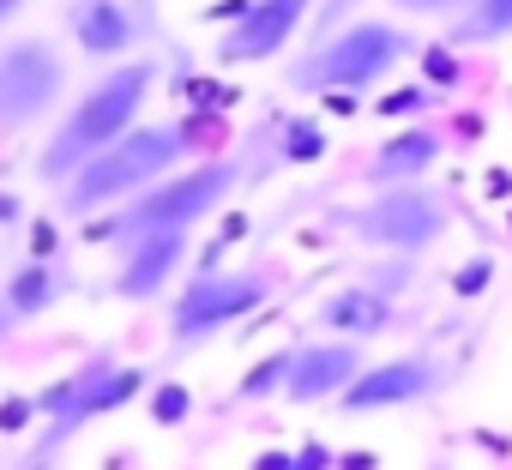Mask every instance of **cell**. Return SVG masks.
Masks as SVG:
<instances>
[{
	"instance_id": "cell-1",
	"label": "cell",
	"mask_w": 512,
	"mask_h": 470,
	"mask_svg": "<svg viewBox=\"0 0 512 470\" xmlns=\"http://www.w3.org/2000/svg\"><path fill=\"white\" fill-rule=\"evenodd\" d=\"M151 85H157V61H127V67L103 73V79L73 103V115L61 121V133L49 139V151H43V163H37L43 181H73L97 151H109L115 139H127V133L139 127V109H145Z\"/></svg>"
},
{
	"instance_id": "cell-2",
	"label": "cell",
	"mask_w": 512,
	"mask_h": 470,
	"mask_svg": "<svg viewBox=\"0 0 512 470\" xmlns=\"http://www.w3.org/2000/svg\"><path fill=\"white\" fill-rule=\"evenodd\" d=\"M193 151V127L187 121H157V127H133L127 139H115L109 151H97L73 181H61V211L85 217L97 205H115L127 193L157 187L163 175H175V163Z\"/></svg>"
},
{
	"instance_id": "cell-3",
	"label": "cell",
	"mask_w": 512,
	"mask_h": 470,
	"mask_svg": "<svg viewBox=\"0 0 512 470\" xmlns=\"http://www.w3.org/2000/svg\"><path fill=\"white\" fill-rule=\"evenodd\" d=\"M404 55H416V37L404 25H392V19H356V25L320 37L290 67V85L296 91H320V97H332V91L356 97V91H374L380 79H392V67Z\"/></svg>"
},
{
	"instance_id": "cell-4",
	"label": "cell",
	"mask_w": 512,
	"mask_h": 470,
	"mask_svg": "<svg viewBox=\"0 0 512 470\" xmlns=\"http://www.w3.org/2000/svg\"><path fill=\"white\" fill-rule=\"evenodd\" d=\"M235 187H241V163L235 157H211V163H193L181 175H163L157 187H145L139 199H127L103 223V242H139V235H151V229H193Z\"/></svg>"
},
{
	"instance_id": "cell-5",
	"label": "cell",
	"mask_w": 512,
	"mask_h": 470,
	"mask_svg": "<svg viewBox=\"0 0 512 470\" xmlns=\"http://www.w3.org/2000/svg\"><path fill=\"white\" fill-rule=\"evenodd\" d=\"M368 248L380 254H398V260H416L428 254L434 242H446V229H452V199L422 187V181H398V187H380L368 205H356L344 217Z\"/></svg>"
},
{
	"instance_id": "cell-6",
	"label": "cell",
	"mask_w": 512,
	"mask_h": 470,
	"mask_svg": "<svg viewBox=\"0 0 512 470\" xmlns=\"http://www.w3.org/2000/svg\"><path fill=\"white\" fill-rule=\"evenodd\" d=\"M266 296H272V278H266V272H199V278L175 296V308H169V338H175V350H193V344L217 338L223 326L247 320Z\"/></svg>"
},
{
	"instance_id": "cell-7",
	"label": "cell",
	"mask_w": 512,
	"mask_h": 470,
	"mask_svg": "<svg viewBox=\"0 0 512 470\" xmlns=\"http://www.w3.org/2000/svg\"><path fill=\"white\" fill-rule=\"evenodd\" d=\"M139 392H145V374H139V368H115L109 356H91L73 380H61L55 392L37 398V410L49 416V428H43V452H55L73 428H85V422H97V416L133 404Z\"/></svg>"
},
{
	"instance_id": "cell-8",
	"label": "cell",
	"mask_w": 512,
	"mask_h": 470,
	"mask_svg": "<svg viewBox=\"0 0 512 470\" xmlns=\"http://www.w3.org/2000/svg\"><path fill=\"white\" fill-rule=\"evenodd\" d=\"M61 91H67V67H61L55 43L31 37V43L0 49V127L37 121L43 109L61 103Z\"/></svg>"
},
{
	"instance_id": "cell-9",
	"label": "cell",
	"mask_w": 512,
	"mask_h": 470,
	"mask_svg": "<svg viewBox=\"0 0 512 470\" xmlns=\"http://www.w3.org/2000/svg\"><path fill=\"white\" fill-rule=\"evenodd\" d=\"M446 386V368L440 356L428 350H410V356H392V362H374L362 368L344 392H338V410L350 416H374V410H404V404H422Z\"/></svg>"
},
{
	"instance_id": "cell-10",
	"label": "cell",
	"mask_w": 512,
	"mask_h": 470,
	"mask_svg": "<svg viewBox=\"0 0 512 470\" xmlns=\"http://www.w3.org/2000/svg\"><path fill=\"white\" fill-rule=\"evenodd\" d=\"M314 0H247V13L217 37V61L223 67H253L290 49V37L308 25Z\"/></svg>"
},
{
	"instance_id": "cell-11",
	"label": "cell",
	"mask_w": 512,
	"mask_h": 470,
	"mask_svg": "<svg viewBox=\"0 0 512 470\" xmlns=\"http://www.w3.org/2000/svg\"><path fill=\"white\" fill-rule=\"evenodd\" d=\"M362 338H326V344H296L290 356V380H284V398L290 404H320V398H338L356 374H362Z\"/></svg>"
},
{
	"instance_id": "cell-12",
	"label": "cell",
	"mask_w": 512,
	"mask_h": 470,
	"mask_svg": "<svg viewBox=\"0 0 512 470\" xmlns=\"http://www.w3.org/2000/svg\"><path fill=\"white\" fill-rule=\"evenodd\" d=\"M181 260H187V229H151V235H139V242H127V260L115 272V296L121 302L163 296V284L175 278Z\"/></svg>"
},
{
	"instance_id": "cell-13",
	"label": "cell",
	"mask_w": 512,
	"mask_h": 470,
	"mask_svg": "<svg viewBox=\"0 0 512 470\" xmlns=\"http://www.w3.org/2000/svg\"><path fill=\"white\" fill-rule=\"evenodd\" d=\"M67 31H73V43L91 61H115V55H127L139 43L145 25L133 19L127 0H73V7H67Z\"/></svg>"
},
{
	"instance_id": "cell-14",
	"label": "cell",
	"mask_w": 512,
	"mask_h": 470,
	"mask_svg": "<svg viewBox=\"0 0 512 470\" xmlns=\"http://www.w3.org/2000/svg\"><path fill=\"white\" fill-rule=\"evenodd\" d=\"M446 151V133L440 127H404L392 133L374 157H368V181L374 187H398V181H422Z\"/></svg>"
},
{
	"instance_id": "cell-15",
	"label": "cell",
	"mask_w": 512,
	"mask_h": 470,
	"mask_svg": "<svg viewBox=\"0 0 512 470\" xmlns=\"http://www.w3.org/2000/svg\"><path fill=\"white\" fill-rule=\"evenodd\" d=\"M320 326L338 332V338H380L392 326V296H380L374 284H356V290H332L320 302Z\"/></svg>"
},
{
	"instance_id": "cell-16",
	"label": "cell",
	"mask_w": 512,
	"mask_h": 470,
	"mask_svg": "<svg viewBox=\"0 0 512 470\" xmlns=\"http://www.w3.org/2000/svg\"><path fill=\"white\" fill-rule=\"evenodd\" d=\"M512 37V0H470L458 19H446V43H506Z\"/></svg>"
},
{
	"instance_id": "cell-17",
	"label": "cell",
	"mask_w": 512,
	"mask_h": 470,
	"mask_svg": "<svg viewBox=\"0 0 512 470\" xmlns=\"http://www.w3.org/2000/svg\"><path fill=\"white\" fill-rule=\"evenodd\" d=\"M61 290H67V278H61V272H49V266L37 260V266H25V272L7 284V302H0V314H13V320L43 314V308H55V302H61Z\"/></svg>"
},
{
	"instance_id": "cell-18",
	"label": "cell",
	"mask_w": 512,
	"mask_h": 470,
	"mask_svg": "<svg viewBox=\"0 0 512 470\" xmlns=\"http://www.w3.org/2000/svg\"><path fill=\"white\" fill-rule=\"evenodd\" d=\"M440 103H446V91H434V85L422 79V85L386 91V97L374 103V115H380V121H416V115H428V109H440Z\"/></svg>"
},
{
	"instance_id": "cell-19",
	"label": "cell",
	"mask_w": 512,
	"mask_h": 470,
	"mask_svg": "<svg viewBox=\"0 0 512 470\" xmlns=\"http://www.w3.org/2000/svg\"><path fill=\"white\" fill-rule=\"evenodd\" d=\"M290 356H296V344L290 350H272L266 362H253L247 374H241V386H235V398H272V392H284V380H290Z\"/></svg>"
},
{
	"instance_id": "cell-20",
	"label": "cell",
	"mask_w": 512,
	"mask_h": 470,
	"mask_svg": "<svg viewBox=\"0 0 512 470\" xmlns=\"http://www.w3.org/2000/svg\"><path fill=\"white\" fill-rule=\"evenodd\" d=\"M278 151H284V163H320V157H326V133H320V121H314V115L284 121Z\"/></svg>"
},
{
	"instance_id": "cell-21",
	"label": "cell",
	"mask_w": 512,
	"mask_h": 470,
	"mask_svg": "<svg viewBox=\"0 0 512 470\" xmlns=\"http://www.w3.org/2000/svg\"><path fill=\"white\" fill-rule=\"evenodd\" d=\"M422 55V79L434 85V91H452L458 79H464V61H458V43H434V49H416Z\"/></svg>"
},
{
	"instance_id": "cell-22",
	"label": "cell",
	"mask_w": 512,
	"mask_h": 470,
	"mask_svg": "<svg viewBox=\"0 0 512 470\" xmlns=\"http://www.w3.org/2000/svg\"><path fill=\"white\" fill-rule=\"evenodd\" d=\"M488 284H494V260H488V254H470V260L452 272V296H458V302H476Z\"/></svg>"
},
{
	"instance_id": "cell-23",
	"label": "cell",
	"mask_w": 512,
	"mask_h": 470,
	"mask_svg": "<svg viewBox=\"0 0 512 470\" xmlns=\"http://www.w3.org/2000/svg\"><path fill=\"white\" fill-rule=\"evenodd\" d=\"M187 410H193V398H187V386H157V398H151V416L169 428V422H187Z\"/></svg>"
},
{
	"instance_id": "cell-24",
	"label": "cell",
	"mask_w": 512,
	"mask_h": 470,
	"mask_svg": "<svg viewBox=\"0 0 512 470\" xmlns=\"http://www.w3.org/2000/svg\"><path fill=\"white\" fill-rule=\"evenodd\" d=\"M386 7H398L404 19H458L470 0H386Z\"/></svg>"
},
{
	"instance_id": "cell-25",
	"label": "cell",
	"mask_w": 512,
	"mask_h": 470,
	"mask_svg": "<svg viewBox=\"0 0 512 470\" xmlns=\"http://www.w3.org/2000/svg\"><path fill=\"white\" fill-rule=\"evenodd\" d=\"M296 470H332V452H326L320 440H308V446L296 452Z\"/></svg>"
},
{
	"instance_id": "cell-26",
	"label": "cell",
	"mask_w": 512,
	"mask_h": 470,
	"mask_svg": "<svg viewBox=\"0 0 512 470\" xmlns=\"http://www.w3.org/2000/svg\"><path fill=\"white\" fill-rule=\"evenodd\" d=\"M31 410H37L31 398H13V404H0V428H19V422H25Z\"/></svg>"
},
{
	"instance_id": "cell-27",
	"label": "cell",
	"mask_w": 512,
	"mask_h": 470,
	"mask_svg": "<svg viewBox=\"0 0 512 470\" xmlns=\"http://www.w3.org/2000/svg\"><path fill=\"white\" fill-rule=\"evenodd\" d=\"M253 470H296V452H260Z\"/></svg>"
},
{
	"instance_id": "cell-28",
	"label": "cell",
	"mask_w": 512,
	"mask_h": 470,
	"mask_svg": "<svg viewBox=\"0 0 512 470\" xmlns=\"http://www.w3.org/2000/svg\"><path fill=\"white\" fill-rule=\"evenodd\" d=\"M356 0H326V13H320V37H332V25H338V13H350Z\"/></svg>"
},
{
	"instance_id": "cell-29",
	"label": "cell",
	"mask_w": 512,
	"mask_h": 470,
	"mask_svg": "<svg viewBox=\"0 0 512 470\" xmlns=\"http://www.w3.org/2000/svg\"><path fill=\"white\" fill-rule=\"evenodd\" d=\"M338 470H374V458L368 452H350V458H338Z\"/></svg>"
},
{
	"instance_id": "cell-30",
	"label": "cell",
	"mask_w": 512,
	"mask_h": 470,
	"mask_svg": "<svg viewBox=\"0 0 512 470\" xmlns=\"http://www.w3.org/2000/svg\"><path fill=\"white\" fill-rule=\"evenodd\" d=\"M19 7H25V0H0V25H7V19H13Z\"/></svg>"
},
{
	"instance_id": "cell-31",
	"label": "cell",
	"mask_w": 512,
	"mask_h": 470,
	"mask_svg": "<svg viewBox=\"0 0 512 470\" xmlns=\"http://www.w3.org/2000/svg\"><path fill=\"white\" fill-rule=\"evenodd\" d=\"M7 326H13V314H0V338H7Z\"/></svg>"
},
{
	"instance_id": "cell-32",
	"label": "cell",
	"mask_w": 512,
	"mask_h": 470,
	"mask_svg": "<svg viewBox=\"0 0 512 470\" xmlns=\"http://www.w3.org/2000/svg\"><path fill=\"white\" fill-rule=\"evenodd\" d=\"M37 470H43V464H37Z\"/></svg>"
}]
</instances>
